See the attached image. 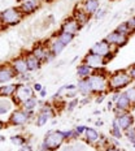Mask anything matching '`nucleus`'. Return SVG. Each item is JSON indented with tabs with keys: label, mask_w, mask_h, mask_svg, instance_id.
Instances as JSON below:
<instances>
[{
	"label": "nucleus",
	"mask_w": 135,
	"mask_h": 151,
	"mask_svg": "<svg viewBox=\"0 0 135 151\" xmlns=\"http://www.w3.org/2000/svg\"><path fill=\"white\" fill-rule=\"evenodd\" d=\"M26 63H27V68H29V70H36L40 65V60H38L33 53L26 58Z\"/></svg>",
	"instance_id": "5701e85b"
},
{
	"label": "nucleus",
	"mask_w": 135,
	"mask_h": 151,
	"mask_svg": "<svg viewBox=\"0 0 135 151\" xmlns=\"http://www.w3.org/2000/svg\"><path fill=\"white\" fill-rule=\"evenodd\" d=\"M33 55L35 56L38 60L42 61V60H51L53 53L51 52V50H47L46 47L38 46V47H35V48L33 50Z\"/></svg>",
	"instance_id": "9b49d317"
},
{
	"label": "nucleus",
	"mask_w": 135,
	"mask_h": 151,
	"mask_svg": "<svg viewBox=\"0 0 135 151\" xmlns=\"http://www.w3.org/2000/svg\"><path fill=\"white\" fill-rule=\"evenodd\" d=\"M65 139H66V137H65L64 132H51L47 134L44 142L42 145V150H55L60 147Z\"/></svg>",
	"instance_id": "7ed1b4c3"
},
{
	"label": "nucleus",
	"mask_w": 135,
	"mask_h": 151,
	"mask_svg": "<svg viewBox=\"0 0 135 151\" xmlns=\"http://www.w3.org/2000/svg\"><path fill=\"white\" fill-rule=\"evenodd\" d=\"M111 134L114 138H121L122 137V134H124V130L120 128H117V127H112L111 129Z\"/></svg>",
	"instance_id": "c85d7f7f"
},
{
	"label": "nucleus",
	"mask_w": 135,
	"mask_h": 151,
	"mask_svg": "<svg viewBox=\"0 0 135 151\" xmlns=\"http://www.w3.org/2000/svg\"><path fill=\"white\" fill-rule=\"evenodd\" d=\"M77 90L84 96H89V95H91V94L94 93L89 78H79L78 85H77Z\"/></svg>",
	"instance_id": "2eb2a0df"
},
{
	"label": "nucleus",
	"mask_w": 135,
	"mask_h": 151,
	"mask_svg": "<svg viewBox=\"0 0 135 151\" xmlns=\"http://www.w3.org/2000/svg\"><path fill=\"white\" fill-rule=\"evenodd\" d=\"M34 89H35L36 91H42V85H40V83H35V85H34Z\"/></svg>",
	"instance_id": "58836bf2"
},
{
	"label": "nucleus",
	"mask_w": 135,
	"mask_h": 151,
	"mask_svg": "<svg viewBox=\"0 0 135 151\" xmlns=\"http://www.w3.org/2000/svg\"><path fill=\"white\" fill-rule=\"evenodd\" d=\"M104 16H105V11H104V9H99V11L96 12V17H98V18H103Z\"/></svg>",
	"instance_id": "e433bc0d"
},
{
	"label": "nucleus",
	"mask_w": 135,
	"mask_h": 151,
	"mask_svg": "<svg viewBox=\"0 0 135 151\" xmlns=\"http://www.w3.org/2000/svg\"><path fill=\"white\" fill-rule=\"evenodd\" d=\"M79 7L82 8L86 13L92 16L94 13H96L99 9V0H82Z\"/></svg>",
	"instance_id": "ddd939ff"
},
{
	"label": "nucleus",
	"mask_w": 135,
	"mask_h": 151,
	"mask_svg": "<svg viewBox=\"0 0 135 151\" xmlns=\"http://www.w3.org/2000/svg\"><path fill=\"white\" fill-rule=\"evenodd\" d=\"M125 95L127 96L129 99H130V102L133 103V106L135 104V86L130 87V89H127L126 91H125Z\"/></svg>",
	"instance_id": "cd10ccee"
},
{
	"label": "nucleus",
	"mask_w": 135,
	"mask_h": 151,
	"mask_svg": "<svg viewBox=\"0 0 135 151\" xmlns=\"http://www.w3.org/2000/svg\"><path fill=\"white\" fill-rule=\"evenodd\" d=\"M12 68H13L14 72L16 73H18V74H24V73H26V72L29 70L26 59H24V58L14 59L13 63H12Z\"/></svg>",
	"instance_id": "f3484780"
},
{
	"label": "nucleus",
	"mask_w": 135,
	"mask_h": 151,
	"mask_svg": "<svg viewBox=\"0 0 135 151\" xmlns=\"http://www.w3.org/2000/svg\"><path fill=\"white\" fill-rule=\"evenodd\" d=\"M24 1H26V0H24Z\"/></svg>",
	"instance_id": "37998d69"
},
{
	"label": "nucleus",
	"mask_w": 135,
	"mask_h": 151,
	"mask_svg": "<svg viewBox=\"0 0 135 151\" xmlns=\"http://www.w3.org/2000/svg\"><path fill=\"white\" fill-rule=\"evenodd\" d=\"M22 12L20 8H8L0 13V22L5 25H16L22 18Z\"/></svg>",
	"instance_id": "39448f33"
},
{
	"label": "nucleus",
	"mask_w": 135,
	"mask_h": 151,
	"mask_svg": "<svg viewBox=\"0 0 135 151\" xmlns=\"http://www.w3.org/2000/svg\"><path fill=\"white\" fill-rule=\"evenodd\" d=\"M104 151H121L120 149H117V147H114V146H108Z\"/></svg>",
	"instance_id": "4c0bfd02"
},
{
	"label": "nucleus",
	"mask_w": 135,
	"mask_h": 151,
	"mask_svg": "<svg viewBox=\"0 0 135 151\" xmlns=\"http://www.w3.org/2000/svg\"><path fill=\"white\" fill-rule=\"evenodd\" d=\"M134 124V116L131 115V113L126 112L125 115L122 116H118V117H114V120H113V124L112 127H117L122 129V130H127L129 128H131Z\"/></svg>",
	"instance_id": "6e6552de"
},
{
	"label": "nucleus",
	"mask_w": 135,
	"mask_h": 151,
	"mask_svg": "<svg viewBox=\"0 0 135 151\" xmlns=\"http://www.w3.org/2000/svg\"><path fill=\"white\" fill-rule=\"evenodd\" d=\"M92 91L96 94H103L104 91L109 89L108 86V77L105 76L104 69H98V70H94V74L89 78Z\"/></svg>",
	"instance_id": "f03ea898"
},
{
	"label": "nucleus",
	"mask_w": 135,
	"mask_h": 151,
	"mask_svg": "<svg viewBox=\"0 0 135 151\" xmlns=\"http://www.w3.org/2000/svg\"><path fill=\"white\" fill-rule=\"evenodd\" d=\"M116 48H117V47L111 46L105 39H103V40L96 42L95 45L91 47L90 52L91 53H95V55H99V56H103V58H105L106 60H108V59H111L113 56Z\"/></svg>",
	"instance_id": "20e7f679"
},
{
	"label": "nucleus",
	"mask_w": 135,
	"mask_h": 151,
	"mask_svg": "<svg viewBox=\"0 0 135 151\" xmlns=\"http://www.w3.org/2000/svg\"><path fill=\"white\" fill-rule=\"evenodd\" d=\"M90 17L91 16L89 13H86V12H84L81 7H77L74 9V12H73V18L81 25V26H84L86 24H89Z\"/></svg>",
	"instance_id": "f8f14e48"
},
{
	"label": "nucleus",
	"mask_w": 135,
	"mask_h": 151,
	"mask_svg": "<svg viewBox=\"0 0 135 151\" xmlns=\"http://www.w3.org/2000/svg\"><path fill=\"white\" fill-rule=\"evenodd\" d=\"M94 74V69L87 65L86 63H82V64L78 65L77 68V76L79 78H90L91 76Z\"/></svg>",
	"instance_id": "aec40b11"
},
{
	"label": "nucleus",
	"mask_w": 135,
	"mask_h": 151,
	"mask_svg": "<svg viewBox=\"0 0 135 151\" xmlns=\"http://www.w3.org/2000/svg\"><path fill=\"white\" fill-rule=\"evenodd\" d=\"M131 107H133V103H131L130 99L125 95V93L120 94V95H118V98H117V100H116V108H120V109H122V111L129 112Z\"/></svg>",
	"instance_id": "dca6fc26"
},
{
	"label": "nucleus",
	"mask_w": 135,
	"mask_h": 151,
	"mask_svg": "<svg viewBox=\"0 0 135 151\" xmlns=\"http://www.w3.org/2000/svg\"><path fill=\"white\" fill-rule=\"evenodd\" d=\"M75 132H77V133L81 136L82 133H84V132H86V127H83V125H79V127L75 128Z\"/></svg>",
	"instance_id": "72a5a7b5"
},
{
	"label": "nucleus",
	"mask_w": 135,
	"mask_h": 151,
	"mask_svg": "<svg viewBox=\"0 0 135 151\" xmlns=\"http://www.w3.org/2000/svg\"><path fill=\"white\" fill-rule=\"evenodd\" d=\"M59 39L61 40L62 43H64L65 46H68V45H70L71 42H73V39H74V35L73 34H70V33H66V31H60V33H59Z\"/></svg>",
	"instance_id": "393cba45"
},
{
	"label": "nucleus",
	"mask_w": 135,
	"mask_h": 151,
	"mask_svg": "<svg viewBox=\"0 0 135 151\" xmlns=\"http://www.w3.org/2000/svg\"><path fill=\"white\" fill-rule=\"evenodd\" d=\"M127 24H129V26H130V29L133 31H135V16H133V17L127 21Z\"/></svg>",
	"instance_id": "473e14b6"
},
{
	"label": "nucleus",
	"mask_w": 135,
	"mask_h": 151,
	"mask_svg": "<svg viewBox=\"0 0 135 151\" xmlns=\"http://www.w3.org/2000/svg\"><path fill=\"white\" fill-rule=\"evenodd\" d=\"M127 72H129V74H130L131 80L135 81V64H134V65H131V67L127 69Z\"/></svg>",
	"instance_id": "2f4dec72"
},
{
	"label": "nucleus",
	"mask_w": 135,
	"mask_h": 151,
	"mask_svg": "<svg viewBox=\"0 0 135 151\" xmlns=\"http://www.w3.org/2000/svg\"><path fill=\"white\" fill-rule=\"evenodd\" d=\"M14 69L9 67H0V82H8L14 77Z\"/></svg>",
	"instance_id": "412c9836"
},
{
	"label": "nucleus",
	"mask_w": 135,
	"mask_h": 151,
	"mask_svg": "<svg viewBox=\"0 0 135 151\" xmlns=\"http://www.w3.org/2000/svg\"><path fill=\"white\" fill-rule=\"evenodd\" d=\"M84 136H86L87 142H90V143H96L101 139V137H100V134L98 133V130L94 128H86Z\"/></svg>",
	"instance_id": "4be33fe9"
},
{
	"label": "nucleus",
	"mask_w": 135,
	"mask_h": 151,
	"mask_svg": "<svg viewBox=\"0 0 135 151\" xmlns=\"http://www.w3.org/2000/svg\"><path fill=\"white\" fill-rule=\"evenodd\" d=\"M106 59L103 58V56H99V55H95V53H91L89 52L83 59V63H86L87 65H90L94 70H98V69H103L104 65L106 64Z\"/></svg>",
	"instance_id": "423d86ee"
},
{
	"label": "nucleus",
	"mask_w": 135,
	"mask_h": 151,
	"mask_svg": "<svg viewBox=\"0 0 135 151\" xmlns=\"http://www.w3.org/2000/svg\"><path fill=\"white\" fill-rule=\"evenodd\" d=\"M22 104H24V109H25V111H31V109H34V108L36 107V104H38V100L33 96V98L27 99L26 102H24Z\"/></svg>",
	"instance_id": "bb28decb"
},
{
	"label": "nucleus",
	"mask_w": 135,
	"mask_h": 151,
	"mask_svg": "<svg viewBox=\"0 0 135 151\" xmlns=\"http://www.w3.org/2000/svg\"><path fill=\"white\" fill-rule=\"evenodd\" d=\"M103 100H104V95H101V96H100V98L96 99V102H98V103H101Z\"/></svg>",
	"instance_id": "a19ab883"
},
{
	"label": "nucleus",
	"mask_w": 135,
	"mask_h": 151,
	"mask_svg": "<svg viewBox=\"0 0 135 151\" xmlns=\"http://www.w3.org/2000/svg\"><path fill=\"white\" fill-rule=\"evenodd\" d=\"M12 142H13L14 145H18V146H20V145H22L25 142V139L21 136H14V137H12Z\"/></svg>",
	"instance_id": "7c9ffc66"
},
{
	"label": "nucleus",
	"mask_w": 135,
	"mask_h": 151,
	"mask_svg": "<svg viewBox=\"0 0 135 151\" xmlns=\"http://www.w3.org/2000/svg\"><path fill=\"white\" fill-rule=\"evenodd\" d=\"M79 29H81V25L78 24L73 17H69L68 20H65L64 24L61 25V30L62 31L70 33V34H73V35H75V34L79 31Z\"/></svg>",
	"instance_id": "9d476101"
},
{
	"label": "nucleus",
	"mask_w": 135,
	"mask_h": 151,
	"mask_svg": "<svg viewBox=\"0 0 135 151\" xmlns=\"http://www.w3.org/2000/svg\"><path fill=\"white\" fill-rule=\"evenodd\" d=\"M133 80L127 70H118L113 73L111 77H108V86L111 91H120L121 89L129 86Z\"/></svg>",
	"instance_id": "f257e3e1"
},
{
	"label": "nucleus",
	"mask_w": 135,
	"mask_h": 151,
	"mask_svg": "<svg viewBox=\"0 0 135 151\" xmlns=\"http://www.w3.org/2000/svg\"><path fill=\"white\" fill-rule=\"evenodd\" d=\"M104 39L111 46H114V47H117L118 48V47H122V46H125L127 43L129 35H125V34H121V33H118L117 30H114V31H111V33L104 38Z\"/></svg>",
	"instance_id": "0eeeda50"
},
{
	"label": "nucleus",
	"mask_w": 135,
	"mask_h": 151,
	"mask_svg": "<svg viewBox=\"0 0 135 151\" xmlns=\"http://www.w3.org/2000/svg\"><path fill=\"white\" fill-rule=\"evenodd\" d=\"M116 30H117L118 33H121V34H125V35H130V34L133 33V30L130 29V26H129L127 22L120 24L117 27H116Z\"/></svg>",
	"instance_id": "a878e982"
},
{
	"label": "nucleus",
	"mask_w": 135,
	"mask_h": 151,
	"mask_svg": "<svg viewBox=\"0 0 135 151\" xmlns=\"http://www.w3.org/2000/svg\"><path fill=\"white\" fill-rule=\"evenodd\" d=\"M0 127H1V124H0Z\"/></svg>",
	"instance_id": "79ce46f5"
},
{
	"label": "nucleus",
	"mask_w": 135,
	"mask_h": 151,
	"mask_svg": "<svg viewBox=\"0 0 135 151\" xmlns=\"http://www.w3.org/2000/svg\"><path fill=\"white\" fill-rule=\"evenodd\" d=\"M14 98L18 100V102H26L27 99L33 98V89L30 86H26V85H21V86H17V90L14 93Z\"/></svg>",
	"instance_id": "1a4fd4ad"
},
{
	"label": "nucleus",
	"mask_w": 135,
	"mask_h": 151,
	"mask_svg": "<svg viewBox=\"0 0 135 151\" xmlns=\"http://www.w3.org/2000/svg\"><path fill=\"white\" fill-rule=\"evenodd\" d=\"M29 120V112L27 111H16L11 116V122L13 125H22Z\"/></svg>",
	"instance_id": "4468645a"
},
{
	"label": "nucleus",
	"mask_w": 135,
	"mask_h": 151,
	"mask_svg": "<svg viewBox=\"0 0 135 151\" xmlns=\"http://www.w3.org/2000/svg\"><path fill=\"white\" fill-rule=\"evenodd\" d=\"M64 133H65V137H66L68 139H74V138L79 137V134L75 132V129H73V130H69V132H64Z\"/></svg>",
	"instance_id": "c756f323"
},
{
	"label": "nucleus",
	"mask_w": 135,
	"mask_h": 151,
	"mask_svg": "<svg viewBox=\"0 0 135 151\" xmlns=\"http://www.w3.org/2000/svg\"><path fill=\"white\" fill-rule=\"evenodd\" d=\"M9 109V107H7L4 104V103H0V115H3V113H5Z\"/></svg>",
	"instance_id": "f704fd0d"
},
{
	"label": "nucleus",
	"mask_w": 135,
	"mask_h": 151,
	"mask_svg": "<svg viewBox=\"0 0 135 151\" xmlns=\"http://www.w3.org/2000/svg\"><path fill=\"white\" fill-rule=\"evenodd\" d=\"M64 48H65V45L59 39L57 35H55L51 40H49V50H51V52L53 53V55H59V53H61Z\"/></svg>",
	"instance_id": "a211bd4d"
},
{
	"label": "nucleus",
	"mask_w": 135,
	"mask_h": 151,
	"mask_svg": "<svg viewBox=\"0 0 135 151\" xmlns=\"http://www.w3.org/2000/svg\"><path fill=\"white\" fill-rule=\"evenodd\" d=\"M21 151H33V150H31L30 146H24L22 149H21Z\"/></svg>",
	"instance_id": "ea45409f"
},
{
	"label": "nucleus",
	"mask_w": 135,
	"mask_h": 151,
	"mask_svg": "<svg viewBox=\"0 0 135 151\" xmlns=\"http://www.w3.org/2000/svg\"><path fill=\"white\" fill-rule=\"evenodd\" d=\"M17 90L16 85H7V86H0V95L1 96H11Z\"/></svg>",
	"instance_id": "b1692460"
},
{
	"label": "nucleus",
	"mask_w": 135,
	"mask_h": 151,
	"mask_svg": "<svg viewBox=\"0 0 135 151\" xmlns=\"http://www.w3.org/2000/svg\"><path fill=\"white\" fill-rule=\"evenodd\" d=\"M38 7H39V1H38V0H26L25 3L21 4L20 9L24 14H30V13H33Z\"/></svg>",
	"instance_id": "6ab92c4d"
},
{
	"label": "nucleus",
	"mask_w": 135,
	"mask_h": 151,
	"mask_svg": "<svg viewBox=\"0 0 135 151\" xmlns=\"http://www.w3.org/2000/svg\"><path fill=\"white\" fill-rule=\"evenodd\" d=\"M77 104H78V100H77V99L71 100V102L68 104V109H69V111H71V109L74 108V106H77Z\"/></svg>",
	"instance_id": "c9c22d12"
}]
</instances>
